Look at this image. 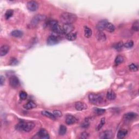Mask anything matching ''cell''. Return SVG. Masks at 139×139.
Returning a JSON list of instances; mask_svg holds the SVG:
<instances>
[{"instance_id":"9c48e42d","label":"cell","mask_w":139,"mask_h":139,"mask_svg":"<svg viewBox=\"0 0 139 139\" xmlns=\"http://www.w3.org/2000/svg\"><path fill=\"white\" fill-rule=\"evenodd\" d=\"M113 137V133L111 130H106L100 133V138L102 139H109Z\"/></svg>"},{"instance_id":"6da1fadb","label":"cell","mask_w":139,"mask_h":139,"mask_svg":"<svg viewBox=\"0 0 139 139\" xmlns=\"http://www.w3.org/2000/svg\"><path fill=\"white\" fill-rule=\"evenodd\" d=\"M60 20L64 24H72L77 20L75 14L68 12H64L60 15Z\"/></svg>"},{"instance_id":"f35d334b","label":"cell","mask_w":139,"mask_h":139,"mask_svg":"<svg viewBox=\"0 0 139 139\" xmlns=\"http://www.w3.org/2000/svg\"><path fill=\"white\" fill-rule=\"evenodd\" d=\"M89 126H90V123L88 120H86L81 125V127L84 128H88Z\"/></svg>"},{"instance_id":"7402d4cb","label":"cell","mask_w":139,"mask_h":139,"mask_svg":"<svg viewBox=\"0 0 139 139\" xmlns=\"http://www.w3.org/2000/svg\"><path fill=\"white\" fill-rule=\"evenodd\" d=\"M11 35L15 38H21L23 35V32L20 30H14L11 32Z\"/></svg>"},{"instance_id":"484cf974","label":"cell","mask_w":139,"mask_h":139,"mask_svg":"<svg viewBox=\"0 0 139 139\" xmlns=\"http://www.w3.org/2000/svg\"><path fill=\"white\" fill-rule=\"evenodd\" d=\"M67 131V128L64 125H60L59 129V134L63 136L65 134Z\"/></svg>"},{"instance_id":"3957f363","label":"cell","mask_w":139,"mask_h":139,"mask_svg":"<svg viewBox=\"0 0 139 139\" xmlns=\"http://www.w3.org/2000/svg\"><path fill=\"white\" fill-rule=\"evenodd\" d=\"M89 100L90 102L95 105H100L103 102V99L100 95L91 93L89 95Z\"/></svg>"},{"instance_id":"2e32d148","label":"cell","mask_w":139,"mask_h":139,"mask_svg":"<svg viewBox=\"0 0 139 139\" xmlns=\"http://www.w3.org/2000/svg\"><path fill=\"white\" fill-rule=\"evenodd\" d=\"M96 37L97 40L103 42L106 40V35L102 31H98L96 34Z\"/></svg>"},{"instance_id":"9a60e30c","label":"cell","mask_w":139,"mask_h":139,"mask_svg":"<svg viewBox=\"0 0 139 139\" xmlns=\"http://www.w3.org/2000/svg\"><path fill=\"white\" fill-rule=\"evenodd\" d=\"M138 114L134 112H129L125 114L123 116V117L126 120H132L137 117Z\"/></svg>"},{"instance_id":"d6a6232c","label":"cell","mask_w":139,"mask_h":139,"mask_svg":"<svg viewBox=\"0 0 139 139\" xmlns=\"http://www.w3.org/2000/svg\"><path fill=\"white\" fill-rule=\"evenodd\" d=\"M132 29L133 31L138 32L139 29V20H136L134 22L132 25Z\"/></svg>"},{"instance_id":"7a4b0ae2","label":"cell","mask_w":139,"mask_h":139,"mask_svg":"<svg viewBox=\"0 0 139 139\" xmlns=\"http://www.w3.org/2000/svg\"><path fill=\"white\" fill-rule=\"evenodd\" d=\"M35 126V123L33 122H28L26 123L21 122L16 125V129L19 130H23L25 132H29L33 129Z\"/></svg>"},{"instance_id":"74e56055","label":"cell","mask_w":139,"mask_h":139,"mask_svg":"<svg viewBox=\"0 0 139 139\" xmlns=\"http://www.w3.org/2000/svg\"><path fill=\"white\" fill-rule=\"evenodd\" d=\"M17 64H18V60H17V59L15 58H13L11 59V60H10L9 64L12 66L16 65Z\"/></svg>"},{"instance_id":"4fadbf2b","label":"cell","mask_w":139,"mask_h":139,"mask_svg":"<svg viewBox=\"0 0 139 139\" xmlns=\"http://www.w3.org/2000/svg\"><path fill=\"white\" fill-rule=\"evenodd\" d=\"M39 137L41 139H49V136L48 133L46 129H41L39 131L38 134Z\"/></svg>"},{"instance_id":"60d3db41","label":"cell","mask_w":139,"mask_h":139,"mask_svg":"<svg viewBox=\"0 0 139 139\" xmlns=\"http://www.w3.org/2000/svg\"><path fill=\"white\" fill-rule=\"evenodd\" d=\"M5 79L3 76H0V85L1 86H3V84H4Z\"/></svg>"},{"instance_id":"52a82bcc","label":"cell","mask_w":139,"mask_h":139,"mask_svg":"<svg viewBox=\"0 0 139 139\" xmlns=\"http://www.w3.org/2000/svg\"><path fill=\"white\" fill-rule=\"evenodd\" d=\"M9 84L12 88L16 89L20 85V83L17 77L12 76L9 78Z\"/></svg>"},{"instance_id":"5b68a950","label":"cell","mask_w":139,"mask_h":139,"mask_svg":"<svg viewBox=\"0 0 139 139\" xmlns=\"http://www.w3.org/2000/svg\"><path fill=\"white\" fill-rule=\"evenodd\" d=\"M74 29V27L72 24H64L62 27L63 34L66 35L73 32Z\"/></svg>"},{"instance_id":"ac0fdd59","label":"cell","mask_w":139,"mask_h":139,"mask_svg":"<svg viewBox=\"0 0 139 139\" xmlns=\"http://www.w3.org/2000/svg\"><path fill=\"white\" fill-rule=\"evenodd\" d=\"M106 98L110 101L115 100L116 98V93L113 90H109L106 93Z\"/></svg>"},{"instance_id":"277c9868","label":"cell","mask_w":139,"mask_h":139,"mask_svg":"<svg viewBox=\"0 0 139 139\" xmlns=\"http://www.w3.org/2000/svg\"><path fill=\"white\" fill-rule=\"evenodd\" d=\"M45 19H46V16L44 15H41V14L36 15L34 16L33 18L32 19V20L30 22V24H29V27L31 28H34V27H35L38 26L42 21H44Z\"/></svg>"},{"instance_id":"4dcf8cb0","label":"cell","mask_w":139,"mask_h":139,"mask_svg":"<svg viewBox=\"0 0 139 139\" xmlns=\"http://www.w3.org/2000/svg\"><path fill=\"white\" fill-rule=\"evenodd\" d=\"M94 112L96 114L98 115H102L105 112V110L103 109H101V108H95L94 109Z\"/></svg>"},{"instance_id":"ffe728a7","label":"cell","mask_w":139,"mask_h":139,"mask_svg":"<svg viewBox=\"0 0 139 139\" xmlns=\"http://www.w3.org/2000/svg\"><path fill=\"white\" fill-rule=\"evenodd\" d=\"M51 29L53 31L54 33L57 34H63V32H62V27H61L59 24H56V26L52 27Z\"/></svg>"},{"instance_id":"e0dca14e","label":"cell","mask_w":139,"mask_h":139,"mask_svg":"<svg viewBox=\"0 0 139 139\" xmlns=\"http://www.w3.org/2000/svg\"><path fill=\"white\" fill-rule=\"evenodd\" d=\"M36 107V103L32 101L28 102L26 103L23 105V108L24 109H27V110H30V109H34Z\"/></svg>"},{"instance_id":"44dd1931","label":"cell","mask_w":139,"mask_h":139,"mask_svg":"<svg viewBox=\"0 0 139 139\" xmlns=\"http://www.w3.org/2000/svg\"><path fill=\"white\" fill-rule=\"evenodd\" d=\"M92 35V30L89 27L85 26L84 27V36L86 38H89Z\"/></svg>"},{"instance_id":"8d00e7d4","label":"cell","mask_w":139,"mask_h":139,"mask_svg":"<svg viewBox=\"0 0 139 139\" xmlns=\"http://www.w3.org/2000/svg\"><path fill=\"white\" fill-rule=\"evenodd\" d=\"M48 26L51 28L52 27H53L54 26H56V24H58V22L56 20H51L48 22Z\"/></svg>"},{"instance_id":"d590c367","label":"cell","mask_w":139,"mask_h":139,"mask_svg":"<svg viewBox=\"0 0 139 139\" xmlns=\"http://www.w3.org/2000/svg\"><path fill=\"white\" fill-rule=\"evenodd\" d=\"M53 115H54V116L56 118H58V117H60L61 116H62V113L59 110H54L53 112Z\"/></svg>"},{"instance_id":"f546056e","label":"cell","mask_w":139,"mask_h":139,"mask_svg":"<svg viewBox=\"0 0 139 139\" xmlns=\"http://www.w3.org/2000/svg\"><path fill=\"white\" fill-rule=\"evenodd\" d=\"M14 13V12L13 11H12V10H8L6 12V13H5V19L6 20H8L11 17L13 16Z\"/></svg>"},{"instance_id":"8fae6325","label":"cell","mask_w":139,"mask_h":139,"mask_svg":"<svg viewBox=\"0 0 139 139\" xmlns=\"http://www.w3.org/2000/svg\"><path fill=\"white\" fill-rule=\"evenodd\" d=\"M74 106H75L76 110L78 111L84 110L88 108V106L86 105V104L81 102H77L74 104Z\"/></svg>"},{"instance_id":"7c38bea8","label":"cell","mask_w":139,"mask_h":139,"mask_svg":"<svg viewBox=\"0 0 139 139\" xmlns=\"http://www.w3.org/2000/svg\"><path fill=\"white\" fill-rule=\"evenodd\" d=\"M78 120L74 116L69 115L66 116V123L68 125H73V124L77 122Z\"/></svg>"},{"instance_id":"d6986e66","label":"cell","mask_w":139,"mask_h":139,"mask_svg":"<svg viewBox=\"0 0 139 139\" xmlns=\"http://www.w3.org/2000/svg\"><path fill=\"white\" fill-rule=\"evenodd\" d=\"M128 134V131L126 129H121L118 131L117 137L118 139H122L125 138Z\"/></svg>"},{"instance_id":"ab89813d","label":"cell","mask_w":139,"mask_h":139,"mask_svg":"<svg viewBox=\"0 0 139 139\" xmlns=\"http://www.w3.org/2000/svg\"><path fill=\"white\" fill-rule=\"evenodd\" d=\"M89 136V133H86V132H83V133H81L80 138L83 139H85L88 138Z\"/></svg>"},{"instance_id":"8992f818","label":"cell","mask_w":139,"mask_h":139,"mask_svg":"<svg viewBox=\"0 0 139 139\" xmlns=\"http://www.w3.org/2000/svg\"><path fill=\"white\" fill-rule=\"evenodd\" d=\"M27 8L31 12H35L39 8V4L37 2L31 1L27 2Z\"/></svg>"},{"instance_id":"5bb4252c","label":"cell","mask_w":139,"mask_h":139,"mask_svg":"<svg viewBox=\"0 0 139 139\" xmlns=\"http://www.w3.org/2000/svg\"><path fill=\"white\" fill-rule=\"evenodd\" d=\"M10 49V47L7 45H3L0 48V56L3 57L6 56L8 53Z\"/></svg>"},{"instance_id":"cb8c5ba5","label":"cell","mask_w":139,"mask_h":139,"mask_svg":"<svg viewBox=\"0 0 139 139\" xmlns=\"http://www.w3.org/2000/svg\"><path fill=\"white\" fill-rule=\"evenodd\" d=\"M105 29L110 33H113L115 30V27L113 23L108 22V24H106Z\"/></svg>"},{"instance_id":"836d02e7","label":"cell","mask_w":139,"mask_h":139,"mask_svg":"<svg viewBox=\"0 0 139 139\" xmlns=\"http://www.w3.org/2000/svg\"><path fill=\"white\" fill-rule=\"evenodd\" d=\"M19 97L21 100H24L27 97V93L25 91H21L19 93Z\"/></svg>"},{"instance_id":"d4e9b609","label":"cell","mask_w":139,"mask_h":139,"mask_svg":"<svg viewBox=\"0 0 139 139\" xmlns=\"http://www.w3.org/2000/svg\"><path fill=\"white\" fill-rule=\"evenodd\" d=\"M66 39L69 41H74L77 39V33L76 32H72L66 35Z\"/></svg>"},{"instance_id":"ba28073f","label":"cell","mask_w":139,"mask_h":139,"mask_svg":"<svg viewBox=\"0 0 139 139\" xmlns=\"http://www.w3.org/2000/svg\"><path fill=\"white\" fill-rule=\"evenodd\" d=\"M59 41H60V39L58 36L51 35L48 38L47 40V43L48 45L53 46L58 44Z\"/></svg>"},{"instance_id":"1f68e13d","label":"cell","mask_w":139,"mask_h":139,"mask_svg":"<svg viewBox=\"0 0 139 139\" xmlns=\"http://www.w3.org/2000/svg\"><path fill=\"white\" fill-rule=\"evenodd\" d=\"M133 45H134V42L132 40L127 41L126 43L123 44V46L127 48H130L132 47Z\"/></svg>"},{"instance_id":"603a6c76","label":"cell","mask_w":139,"mask_h":139,"mask_svg":"<svg viewBox=\"0 0 139 139\" xmlns=\"http://www.w3.org/2000/svg\"><path fill=\"white\" fill-rule=\"evenodd\" d=\"M41 114H42V115H43L44 116H46V117H47L49 118L52 119V120H54L56 119V117H55V116H54V115H53V114H52L50 112H49V111L44 110V111H42Z\"/></svg>"},{"instance_id":"e575fe53","label":"cell","mask_w":139,"mask_h":139,"mask_svg":"<svg viewBox=\"0 0 139 139\" xmlns=\"http://www.w3.org/2000/svg\"><path fill=\"white\" fill-rule=\"evenodd\" d=\"M104 124H105V118H103L101 119L100 124H99V125L97 126V128H96L97 131L100 130L102 128V127L103 126Z\"/></svg>"},{"instance_id":"f1b7e54d","label":"cell","mask_w":139,"mask_h":139,"mask_svg":"<svg viewBox=\"0 0 139 139\" xmlns=\"http://www.w3.org/2000/svg\"><path fill=\"white\" fill-rule=\"evenodd\" d=\"M129 69L132 72H136L138 71L139 68L138 65H136L135 64H131L129 65Z\"/></svg>"},{"instance_id":"30bf717a","label":"cell","mask_w":139,"mask_h":139,"mask_svg":"<svg viewBox=\"0 0 139 139\" xmlns=\"http://www.w3.org/2000/svg\"><path fill=\"white\" fill-rule=\"evenodd\" d=\"M108 21L107 20H102L99 21L96 25V28L98 29V31H102L105 29L106 24H108Z\"/></svg>"},{"instance_id":"4316f807","label":"cell","mask_w":139,"mask_h":139,"mask_svg":"<svg viewBox=\"0 0 139 139\" xmlns=\"http://www.w3.org/2000/svg\"><path fill=\"white\" fill-rule=\"evenodd\" d=\"M114 48L117 51H121L123 47V43L122 41H120L117 43H116L113 46Z\"/></svg>"},{"instance_id":"83f0119b","label":"cell","mask_w":139,"mask_h":139,"mask_svg":"<svg viewBox=\"0 0 139 139\" xmlns=\"http://www.w3.org/2000/svg\"><path fill=\"white\" fill-rule=\"evenodd\" d=\"M123 61H124V59L123 58V57L122 56L118 55L116 57V58L115 59V64L116 65H120V64L122 63Z\"/></svg>"}]
</instances>
